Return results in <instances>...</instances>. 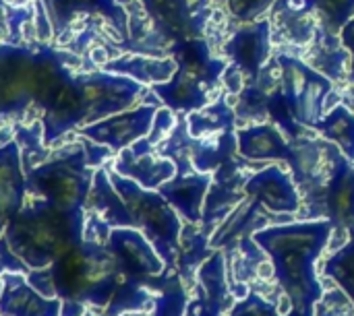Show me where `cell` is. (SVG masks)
<instances>
[{
	"mask_svg": "<svg viewBox=\"0 0 354 316\" xmlns=\"http://www.w3.org/2000/svg\"><path fill=\"white\" fill-rule=\"evenodd\" d=\"M143 87L145 85L131 77L108 70L81 72L75 77L64 72L52 87L44 106V145H54L62 135L75 128L129 110L143 95Z\"/></svg>",
	"mask_w": 354,
	"mask_h": 316,
	"instance_id": "cell-1",
	"label": "cell"
},
{
	"mask_svg": "<svg viewBox=\"0 0 354 316\" xmlns=\"http://www.w3.org/2000/svg\"><path fill=\"white\" fill-rule=\"evenodd\" d=\"M334 230L330 219L317 217L266 226L253 234V242L270 257L274 277L297 310L315 313V304L324 298L315 265Z\"/></svg>",
	"mask_w": 354,
	"mask_h": 316,
	"instance_id": "cell-2",
	"label": "cell"
},
{
	"mask_svg": "<svg viewBox=\"0 0 354 316\" xmlns=\"http://www.w3.org/2000/svg\"><path fill=\"white\" fill-rule=\"evenodd\" d=\"M85 211L66 213L44 199L25 197L23 207L10 217L4 238L10 253L31 271L50 267L58 257L83 240Z\"/></svg>",
	"mask_w": 354,
	"mask_h": 316,
	"instance_id": "cell-3",
	"label": "cell"
},
{
	"mask_svg": "<svg viewBox=\"0 0 354 316\" xmlns=\"http://www.w3.org/2000/svg\"><path fill=\"white\" fill-rule=\"evenodd\" d=\"M50 271L56 298L75 300L97 310H106L118 290L131 282L110 248L89 240H81L58 257L50 265Z\"/></svg>",
	"mask_w": 354,
	"mask_h": 316,
	"instance_id": "cell-4",
	"label": "cell"
},
{
	"mask_svg": "<svg viewBox=\"0 0 354 316\" xmlns=\"http://www.w3.org/2000/svg\"><path fill=\"white\" fill-rule=\"evenodd\" d=\"M176 60L174 75L160 85H153L158 99L178 112H195L207 106L209 91L220 83L226 70V60L212 56L205 39H187L170 46Z\"/></svg>",
	"mask_w": 354,
	"mask_h": 316,
	"instance_id": "cell-5",
	"label": "cell"
},
{
	"mask_svg": "<svg viewBox=\"0 0 354 316\" xmlns=\"http://www.w3.org/2000/svg\"><path fill=\"white\" fill-rule=\"evenodd\" d=\"M95 170L87 164L83 143H73L25 172L27 197L44 199L48 205L77 213L85 211Z\"/></svg>",
	"mask_w": 354,
	"mask_h": 316,
	"instance_id": "cell-6",
	"label": "cell"
},
{
	"mask_svg": "<svg viewBox=\"0 0 354 316\" xmlns=\"http://www.w3.org/2000/svg\"><path fill=\"white\" fill-rule=\"evenodd\" d=\"M108 176L129 209L131 228L143 232V236L153 244L156 253L166 263V271H174L183 238V224L176 209L158 190L143 188L112 168L108 170Z\"/></svg>",
	"mask_w": 354,
	"mask_h": 316,
	"instance_id": "cell-7",
	"label": "cell"
},
{
	"mask_svg": "<svg viewBox=\"0 0 354 316\" xmlns=\"http://www.w3.org/2000/svg\"><path fill=\"white\" fill-rule=\"evenodd\" d=\"M278 66L282 77V110L288 120L315 128L319 118L326 114V103L332 93V79L288 54L278 56Z\"/></svg>",
	"mask_w": 354,
	"mask_h": 316,
	"instance_id": "cell-8",
	"label": "cell"
},
{
	"mask_svg": "<svg viewBox=\"0 0 354 316\" xmlns=\"http://www.w3.org/2000/svg\"><path fill=\"white\" fill-rule=\"evenodd\" d=\"M106 246L116 257L127 279L153 288V282L160 279L166 271V263L156 253L153 244L135 228H112Z\"/></svg>",
	"mask_w": 354,
	"mask_h": 316,
	"instance_id": "cell-9",
	"label": "cell"
},
{
	"mask_svg": "<svg viewBox=\"0 0 354 316\" xmlns=\"http://www.w3.org/2000/svg\"><path fill=\"white\" fill-rule=\"evenodd\" d=\"M158 110L160 108L156 103H145L133 110L118 112L100 122L85 124L77 128V132L83 139H89L97 145H106L114 153H120L122 149L131 147L133 143L149 135Z\"/></svg>",
	"mask_w": 354,
	"mask_h": 316,
	"instance_id": "cell-10",
	"label": "cell"
},
{
	"mask_svg": "<svg viewBox=\"0 0 354 316\" xmlns=\"http://www.w3.org/2000/svg\"><path fill=\"white\" fill-rule=\"evenodd\" d=\"M147 12L156 33L164 43H178L201 37L203 23L207 21L205 8H197L191 0H139Z\"/></svg>",
	"mask_w": 354,
	"mask_h": 316,
	"instance_id": "cell-11",
	"label": "cell"
},
{
	"mask_svg": "<svg viewBox=\"0 0 354 316\" xmlns=\"http://www.w3.org/2000/svg\"><path fill=\"white\" fill-rule=\"evenodd\" d=\"M234 304V296L226 286L224 255L212 253L197 271L195 298L187 302L185 316H224Z\"/></svg>",
	"mask_w": 354,
	"mask_h": 316,
	"instance_id": "cell-12",
	"label": "cell"
},
{
	"mask_svg": "<svg viewBox=\"0 0 354 316\" xmlns=\"http://www.w3.org/2000/svg\"><path fill=\"white\" fill-rule=\"evenodd\" d=\"M153 149L156 147H151L143 137L131 147L116 153V161L112 170L118 172L120 176L135 180L143 188L158 190L164 182H168L176 174V164L166 155H158Z\"/></svg>",
	"mask_w": 354,
	"mask_h": 316,
	"instance_id": "cell-13",
	"label": "cell"
},
{
	"mask_svg": "<svg viewBox=\"0 0 354 316\" xmlns=\"http://www.w3.org/2000/svg\"><path fill=\"white\" fill-rule=\"evenodd\" d=\"M247 197L278 215H295L301 209L299 186L282 168H263L245 182Z\"/></svg>",
	"mask_w": 354,
	"mask_h": 316,
	"instance_id": "cell-14",
	"label": "cell"
},
{
	"mask_svg": "<svg viewBox=\"0 0 354 316\" xmlns=\"http://www.w3.org/2000/svg\"><path fill=\"white\" fill-rule=\"evenodd\" d=\"M0 277V316H60L62 300L41 296L27 282V273L6 271Z\"/></svg>",
	"mask_w": 354,
	"mask_h": 316,
	"instance_id": "cell-15",
	"label": "cell"
},
{
	"mask_svg": "<svg viewBox=\"0 0 354 316\" xmlns=\"http://www.w3.org/2000/svg\"><path fill=\"white\" fill-rule=\"evenodd\" d=\"M212 188V176L207 172H193L189 168H176V174L164 182L158 192L183 215L187 221L197 224L203 217V201Z\"/></svg>",
	"mask_w": 354,
	"mask_h": 316,
	"instance_id": "cell-16",
	"label": "cell"
},
{
	"mask_svg": "<svg viewBox=\"0 0 354 316\" xmlns=\"http://www.w3.org/2000/svg\"><path fill=\"white\" fill-rule=\"evenodd\" d=\"M326 197L322 217L330 219L334 228L354 224V166L353 161L338 151L330 178L326 182Z\"/></svg>",
	"mask_w": 354,
	"mask_h": 316,
	"instance_id": "cell-17",
	"label": "cell"
},
{
	"mask_svg": "<svg viewBox=\"0 0 354 316\" xmlns=\"http://www.w3.org/2000/svg\"><path fill=\"white\" fill-rule=\"evenodd\" d=\"M27 197L21 147L17 141L0 145V238L10 217L23 207Z\"/></svg>",
	"mask_w": 354,
	"mask_h": 316,
	"instance_id": "cell-18",
	"label": "cell"
},
{
	"mask_svg": "<svg viewBox=\"0 0 354 316\" xmlns=\"http://www.w3.org/2000/svg\"><path fill=\"white\" fill-rule=\"evenodd\" d=\"M272 48V25L270 21H255L241 27L226 43V54L232 64L249 77L259 75L261 66L270 58Z\"/></svg>",
	"mask_w": 354,
	"mask_h": 316,
	"instance_id": "cell-19",
	"label": "cell"
},
{
	"mask_svg": "<svg viewBox=\"0 0 354 316\" xmlns=\"http://www.w3.org/2000/svg\"><path fill=\"white\" fill-rule=\"evenodd\" d=\"M236 147L245 159L253 161H268V159H284L292 161V145L284 139L276 124H253L241 128L236 132Z\"/></svg>",
	"mask_w": 354,
	"mask_h": 316,
	"instance_id": "cell-20",
	"label": "cell"
},
{
	"mask_svg": "<svg viewBox=\"0 0 354 316\" xmlns=\"http://www.w3.org/2000/svg\"><path fill=\"white\" fill-rule=\"evenodd\" d=\"M108 72H118L139 81L141 85H160L166 83L174 70L176 60L172 56H145V54H122L104 62L102 66Z\"/></svg>",
	"mask_w": 354,
	"mask_h": 316,
	"instance_id": "cell-21",
	"label": "cell"
},
{
	"mask_svg": "<svg viewBox=\"0 0 354 316\" xmlns=\"http://www.w3.org/2000/svg\"><path fill=\"white\" fill-rule=\"evenodd\" d=\"M87 205L93 213H97L110 228H131V215L122 201V197L116 192L114 184L110 182L108 170L97 168L93 174V184L89 190Z\"/></svg>",
	"mask_w": 354,
	"mask_h": 316,
	"instance_id": "cell-22",
	"label": "cell"
},
{
	"mask_svg": "<svg viewBox=\"0 0 354 316\" xmlns=\"http://www.w3.org/2000/svg\"><path fill=\"white\" fill-rule=\"evenodd\" d=\"M315 130L354 161V112L348 106L340 103L328 110L315 124Z\"/></svg>",
	"mask_w": 354,
	"mask_h": 316,
	"instance_id": "cell-23",
	"label": "cell"
},
{
	"mask_svg": "<svg viewBox=\"0 0 354 316\" xmlns=\"http://www.w3.org/2000/svg\"><path fill=\"white\" fill-rule=\"evenodd\" d=\"M324 275L332 279L354 304V236L326 259Z\"/></svg>",
	"mask_w": 354,
	"mask_h": 316,
	"instance_id": "cell-24",
	"label": "cell"
},
{
	"mask_svg": "<svg viewBox=\"0 0 354 316\" xmlns=\"http://www.w3.org/2000/svg\"><path fill=\"white\" fill-rule=\"evenodd\" d=\"M187 302V290L183 288L180 279L164 273L160 284V296H156L151 316H185Z\"/></svg>",
	"mask_w": 354,
	"mask_h": 316,
	"instance_id": "cell-25",
	"label": "cell"
},
{
	"mask_svg": "<svg viewBox=\"0 0 354 316\" xmlns=\"http://www.w3.org/2000/svg\"><path fill=\"white\" fill-rule=\"evenodd\" d=\"M307 2L313 8H317L326 25L334 31L342 29L354 19V0H307Z\"/></svg>",
	"mask_w": 354,
	"mask_h": 316,
	"instance_id": "cell-26",
	"label": "cell"
},
{
	"mask_svg": "<svg viewBox=\"0 0 354 316\" xmlns=\"http://www.w3.org/2000/svg\"><path fill=\"white\" fill-rule=\"evenodd\" d=\"M228 316H282L276 304H270L259 294H247L230 308Z\"/></svg>",
	"mask_w": 354,
	"mask_h": 316,
	"instance_id": "cell-27",
	"label": "cell"
},
{
	"mask_svg": "<svg viewBox=\"0 0 354 316\" xmlns=\"http://www.w3.org/2000/svg\"><path fill=\"white\" fill-rule=\"evenodd\" d=\"M27 282H29V284H31V288H35L41 296H46V298H56L50 267H44V269H31V271L27 273Z\"/></svg>",
	"mask_w": 354,
	"mask_h": 316,
	"instance_id": "cell-28",
	"label": "cell"
},
{
	"mask_svg": "<svg viewBox=\"0 0 354 316\" xmlns=\"http://www.w3.org/2000/svg\"><path fill=\"white\" fill-rule=\"evenodd\" d=\"M87 315V306L75 300H62L60 306V316H85Z\"/></svg>",
	"mask_w": 354,
	"mask_h": 316,
	"instance_id": "cell-29",
	"label": "cell"
},
{
	"mask_svg": "<svg viewBox=\"0 0 354 316\" xmlns=\"http://www.w3.org/2000/svg\"><path fill=\"white\" fill-rule=\"evenodd\" d=\"M342 37H344V43L348 46V50L353 52L354 58V19L351 23H346V25L342 27Z\"/></svg>",
	"mask_w": 354,
	"mask_h": 316,
	"instance_id": "cell-30",
	"label": "cell"
},
{
	"mask_svg": "<svg viewBox=\"0 0 354 316\" xmlns=\"http://www.w3.org/2000/svg\"><path fill=\"white\" fill-rule=\"evenodd\" d=\"M284 316H315V313H303V310H297V308H292L288 315Z\"/></svg>",
	"mask_w": 354,
	"mask_h": 316,
	"instance_id": "cell-31",
	"label": "cell"
},
{
	"mask_svg": "<svg viewBox=\"0 0 354 316\" xmlns=\"http://www.w3.org/2000/svg\"><path fill=\"white\" fill-rule=\"evenodd\" d=\"M4 6H6V2H4V0H0V14H2V8H4Z\"/></svg>",
	"mask_w": 354,
	"mask_h": 316,
	"instance_id": "cell-32",
	"label": "cell"
},
{
	"mask_svg": "<svg viewBox=\"0 0 354 316\" xmlns=\"http://www.w3.org/2000/svg\"><path fill=\"white\" fill-rule=\"evenodd\" d=\"M85 316H93V315H85Z\"/></svg>",
	"mask_w": 354,
	"mask_h": 316,
	"instance_id": "cell-33",
	"label": "cell"
}]
</instances>
